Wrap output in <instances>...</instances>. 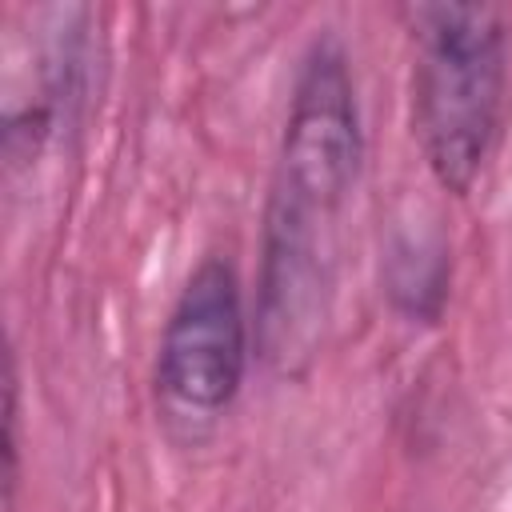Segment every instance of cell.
Returning a JSON list of instances; mask_svg holds the SVG:
<instances>
[{
  "mask_svg": "<svg viewBox=\"0 0 512 512\" xmlns=\"http://www.w3.org/2000/svg\"><path fill=\"white\" fill-rule=\"evenodd\" d=\"M412 20V136L432 180L468 196L484 176L508 108L512 40L500 8L416 4Z\"/></svg>",
  "mask_w": 512,
  "mask_h": 512,
  "instance_id": "1",
  "label": "cell"
},
{
  "mask_svg": "<svg viewBox=\"0 0 512 512\" xmlns=\"http://www.w3.org/2000/svg\"><path fill=\"white\" fill-rule=\"evenodd\" d=\"M364 168V124L344 40L324 28L308 40L276 148L268 208L340 228Z\"/></svg>",
  "mask_w": 512,
  "mask_h": 512,
  "instance_id": "2",
  "label": "cell"
},
{
  "mask_svg": "<svg viewBox=\"0 0 512 512\" xmlns=\"http://www.w3.org/2000/svg\"><path fill=\"white\" fill-rule=\"evenodd\" d=\"M252 360V320L240 272L228 256L208 252L180 284L156 344V396L164 416L184 424L220 420L244 388Z\"/></svg>",
  "mask_w": 512,
  "mask_h": 512,
  "instance_id": "3",
  "label": "cell"
},
{
  "mask_svg": "<svg viewBox=\"0 0 512 512\" xmlns=\"http://www.w3.org/2000/svg\"><path fill=\"white\" fill-rule=\"evenodd\" d=\"M384 288L404 320L436 324L448 300V248L436 236L400 232L388 248Z\"/></svg>",
  "mask_w": 512,
  "mask_h": 512,
  "instance_id": "4",
  "label": "cell"
},
{
  "mask_svg": "<svg viewBox=\"0 0 512 512\" xmlns=\"http://www.w3.org/2000/svg\"><path fill=\"white\" fill-rule=\"evenodd\" d=\"M20 476V380L16 360L8 356V380H4V504L12 508Z\"/></svg>",
  "mask_w": 512,
  "mask_h": 512,
  "instance_id": "5",
  "label": "cell"
}]
</instances>
